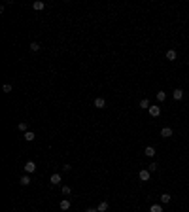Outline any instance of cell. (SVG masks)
Returning a JSON list of instances; mask_svg holds the SVG:
<instances>
[{"label":"cell","instance_id":"1","mask_svg":"<svg viewBox=\"0 0 189 212\" xmlns=\"http://www.w3.org/2000/svg\"><path fill=\"white\" fill-rule=\"evenodd\" d=\"M150 176H151V173H150L148 169H142V170L138 173V178L142 180V182H150Z\"/></svg>","mask_w":189,"mask_h":212},{"label":"cell","instance_id":"2","mask_svg":"<svg viewBox=\"0 0 189 212\" xmlns=\"http://www.w3.org/2000/svg\"><path fill=\"white\" fill-rule=\"evenodd\" d=\"M34 170H36V163H34V161H27V163H25V173H27V174H32Z\"/></svg>","mask_w":189,"mask_h":212},{"label":"cell","instance_id":"3","mask_svg":"<svg viewBox=\"0 0 189 212\" xmlns=\"http://www.w3.org/2000/svg\"><path fill=\"white\" fill-rule=\"evenodd\" d=\"M172 99H174V101H182L183 99V89H174L172 91Z\"/></svg>","mask_w":189,"mask_h":212},{"label":"cell","instance_id":"4","mask_svg":"<svg viewBox=\"0 0 189 212\" xmlns=\"http://www.w3.org/2000/svg\"><path fill=\"white\" fill-rule=\"evenodd\" d=\"M61 174H59V173H55V174H51V178H49V182L51 184H53V186H59V184H61Z\"/></svg>","mask_w":189,"mask_h":212},{"label":"cell","instance_id":"5","mask_svg":"<svg viewBox=\"0 0 189 212\" xmlns=\"http://www.w3.org/2000/svg\"><path fill=\"white\" fill-rule=\"evenodd\" d=\"M95 108H100V110H102V108H106V101H104L102 97H96L95 99Z\"/></svg>","mask_w":189,"mask_h":212},{"label":"cell","instance_id":"6","mask_svg":"<svg viewBox=\"0 0 189 212\" xmlns=\"http://www.w3.org/2000/svg\"><path fill=\"white\" fill-rule=\"evenodd\" d=\"M172 133H174V131H172L170 127H163V129H161V137H163V138L172 137Z\"/></svg>","mask_w":189,"mask_h":212},{"label":"cell","instance_id":"7","mask_svg":"<svg viewBox=\"0 0 189 212\" xmlns=\"http://www.w3.org/2000/svg\"><path fill=\"white\" fill-rule=\"evenodd\" d=\"M148 112H150V116H151V118H157V116L161 114V106H151Z\"/></svg>","mask_w":189,"mask_h":212},{"label":"cell","instance_id":"8","mask_svg":"<svg viewBox=\"0 0 189 212\" xmlns=\"http://www.w3.org/2000/svg\"><path fill=\"white\" fill-rule=\"evenodd\" d=\"M138 106L142 108V110H150V108H151V104H150V99H142Z\"/></svg>","mask_w":189,"mask_h":212},{"label":"cell","instance_id":"9","mask_svg":"<svg viewBox=\"0 0 189 212\" xmlns=\"http://www.w3.org/2000/svg\"><path fill=\"white\" fill-rule=\"evenodd\" d=\"M108 206H110V205H108V201H100L98 206H96V210H98V212H106Z\"/></svg>","mask_w":189,"mask_h":212},{"label":"cell","instance_id":"10","mask_svg":"<svg viewBox=\"0 0 189 212\" xmlns=\"http://www.w3.org/2000/svg\"><path fill=\"white\" fill-rule=\"evenodd\" d=\"M32 8H34V10H36V11H42V10H44V8H46V4H44V2H42V0H36V2H34V4H32Z\"/></svg>","mask_w":189,"mask_h":212},{"label":"cell","instance_id":"11","mask_svg":"<svg viewBox=\"0 0 189 212\" xmlns=\"http://www.w3.org/2000/svg\"><path fill=\"white\" fill-rule=\"evenodd\" d=\"M176 57H178V53H176L174 49H168L167 51V59H168V61H176Z\"/></svg>","mask_w":189,"mask_h":212},{"label":"cell","instance_id":"12","mask_svg":"<svg viewBox=\"0 0 189 212\" xmlns=\"http://www.w3.org/2000/svg\"><path fill=\"white\" fill-rule=\"evenodd\" d=\"M23 137H25V140H27V142H32V140H34V138H36V135L32 133V131H27V133L23 135Z\"/></svg>","mask_w":189,"mask_h":212},{"label":"cell","instance_id":"13","mask_svg":"<svg viewBox=\"0 0 189 212\" xmlns=\"http://www.w3.org/2000/svg\"><path fill=\"white\" fill-rule=\"evenodd\" d=\"M70 206H72V203L68 201V199H63V201H61V210H68Z\"/></svg>","mask_w":189,"mask_h":212},{"label":"cell","instance_id":"14","mask_svg":"<svg viewBox=\"0 0 189 212\" xmlns=\"http://www.w3.org/2000/svg\"><path fill=\"white\" fill-rule=\"evenodd\" d=\"M144 154H146L148 157H153V155H155V148L153 146H148L146 150H144Z\"/></svg>","mask_w":189,"mask_h":212},{"label":"cell","instance_id":"15","mask_svg":"<svg viewBox=\"0 0 189 212\" xmlns=\"http://www.w3.org/2000/svg\"><path fill=\"white\" fill-rule=\"evenodd\" d=\"M19 184H21V186H29V184H30V176H29V174H25V176H21V180H19Z\"/></svg>","mask_w":189,"mask_h":212},{"label":"cell","instance_id":"16","mask_svg":"<svg viewBox=\"0 0 189 212\" xmlns=\"http://www.w3.org/2000/svg\"><path fill=\"white\" fill-rule=\"evenodd\" d=\"M159 199H161V203H163V205H167V203H170V199H172V197H170L168 193H163Z\"/></svg>","mask_w":189,"mask_h":212},{"label":"cell","instance_id":"17","mask_svg":"<svg viewBox=\"0 0 189 212\" xmlns=\"http://www.w3.org/2000/svg\"><path fill=\"white\" fill-rule=\"evenodd\" d=\"M17 127H19V131H23V133H27V131H29V123H27V121H21Z\"/></svg>","mask_w":189,"mask_h":212},{"label":"cell","instance_id":"18","mask_svg":"<svg viewBox=\"0 0 189 212\" xmlns=\"http://www.w3.org/2000/svg\"><path fill=\"white\" fill-rule=\"evenodd\" d=\"M157 101L159 102H164V101H167V93H164V91H159V93H157Z\"/></svg>","mask_w":189,"mask_h":212},{"label":"cell","instance_id":"19","mask_svg":"<svg viewBox=\"0 0 189 212\" xmlns=\"http://www.w3.org/2000/svg\"><path fill=\"white\" fill-rule=\"evenodd\" d=\"M159 169V165H157V163H150V165H148V170H150V173H155V170H157Z\"/></svg>","mask_w":189,"mask_h":212},{"label":"cell","instance_id":"20","mask_svg":"<svg viewBox=\"0 0 189 212\" xmlns=\"http://www.w3.org/2000/svg\"><path fill=\"white\" fill-rule=\"evenodd\" d=\"M150 212H163V206H161V205H151L150 206Z\"/></svg>","mask_w":189,"mask_h":212},{"label":"cell","instance_id":"21","mask_svg":"<svg viewBox=\"0 0 189 212\" xmlns=\"http://www.w3.org/2000/svg\"><path fill=\"white\" fill-rule=\"evenodd\" d=\"M30 49H32V51H40V49H42V46H40L38 42H32V44H30Z\"/></svg>","mask_w":189,"mask_h":212},{"label":"cell","instance_id":"22","mask_svg":"<svg viewBox=\"0 0 189 212\" xmlns=\"http://www.w3.org/2000/svg\"><path fill=\"white\" fill-rule=\"evenodd\" d=\"M61 189H63V193H64V195H70V193H72V187H68V186H63Z\"/></svg>","mask_w":189,"mask_h":212},{"label":"cell","instance_id":"23","mask_svg":"<svg viewBox=\"0 0 189 212\" xmlns=\"http://www.w3.org/2000/svg\"><path fill=\"white\" fill-rule=\"evenodd\" d=\"M2 91H4V93H11V85H10V83H4Z\"/></svg>","mask_w":189,"mask_h":212},{"label":"cell","instance_id":"24","mask_svg":"<svg viewBox=\"0 0 189 212\" xmlns=\"http://www.w3.org/2000/svg\"><path fill=\"white\" fill-rule=\"evenodd\" d=\"M63 170H64V173H68V170H72V165H68V163H66V165H63Z\"/></svg>","mask_w":189,"mask_h":212},{"label":"cell","instance_id":"25","mask_svg":"<svg viewBox=\"0 0 189 212\" xmlns=\"http://www.w3.org/2000/svg\"><path fill=\"white\" fill-rule=\"evenodd\" d=\"M85 212H98V210H96V208H87Z\"/></svg>","mask_w":189,"mask_h":212}]
</instances>
